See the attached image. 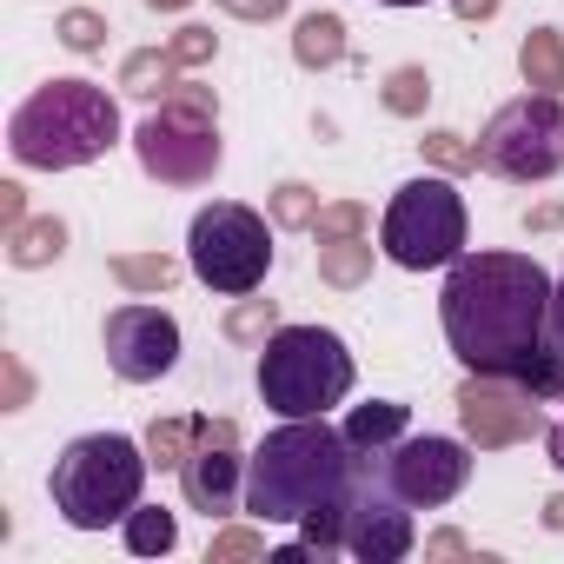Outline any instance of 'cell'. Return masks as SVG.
I'll return each mask as SVG.
<instances>
[{
	"instance_id": "obj_1",
	"label": "cell",
	"mask_w": 564,
	"mask_h": 564,
	"mask_svg": "<svg viewBox=\"0 0 564 564\" xmlns=\"http://www.w3.org/2000/svg\"><path fill=\"white\" fill-rule=\"evenodd\" d=\"M557 279L531 252H458L438 293L445 346L458 352L465 372H518L544 346V313H551Z\"/></svg>"
},
{
	"instance_id": "obj_2",
	"label": "cell",
	"mask_w": 564,
	"mask_h": 564,
	"mask_svg": "<svg viewBox=\"0 0 564 564\" xmlns=\"http://www.w3.org/2000/svg\"><path fill=\"white\" fill-rule=\"evenodd\" d=\"M359 478V452L326 419H286L246 458V511L259 524H306L326 505H346Z\"/></svg>"
},
{
	"instance_id": "obj_3",
	"label": "cell",
	"mask_w": 564,
	"mask_h": 564,
	"mask_svg": "<svg viewBox=\"0 0 564 564\" xmlns=\"http://www.w3.org/2000/svg\"><path fill=\"white\" fill-rule=\"evenodd\" d=\"M113 140H120V100L107 87H94V80H47L8 120L14 160L21 166H41V173L94 166Z\"/></svg>"
},
{
	"instance_id": "obj_4",
	"label": "cell",
	"mask_w": 564,
	"mask_h": 564,
	"mask_svg": "<svg viewBox=\"0 0 564 564\" xmlns=\"http://www.w3.org/2000/svg\"><path fill=\"white\" fill-rule=\"evenodd\" d=\"M147 445H133L127 432H87L74 438L54 471H47V491H54V511L74 524V531H107V524H127V511L140 505L147 491Z\"/></svg>"
},
{
	"instance_id": "obj_5",
	"label": "cell",
	"mask_w": 564,
	"mask_h": 564,
	"mask_svg": "<svg viewBox=\"0 0 564 564\" xmlns=\"http://www.w3.org/2000/svg\"><path fill=\"white\" fill-rule=\"evenodd\" d=\"M352 392V352L326 326H279L259 346V399L279 419H326Z\"/></svg>"
},
{
	"instance_id": "obj_6",
	"label": "cell",
	"mask_w": 564,
	"mask_h": 564,
	"mask_svg": "<svg viewBox=\"0 0 564 564\" xmlns=\"http://www.w3.org/2000/svg\"><path fill=\"white\" fill-rule=\"evenodd\" d=\"M186 265L206 293H226V300H246L265 286L272 272V226L239 206V199H213L193 213V232H186Z\"/></svg>"
},
{
	"instance_id": "obj_7",
	"label": "cell",
	"mask_w": 564,
	"mask_h": 564,
	"mask_svg": "<svg viewBox=\"0 0 564 564\" xmlns=\"http://www.w3.org/2000/svg\"><path fill=\"white\" fill-rule=\"evenodd\" d=\"M379 252L405 272H432V265H452L465 252V199L445 173H425V180H405L379 219Z\"/></svg>"
},
{
	"instance_id": "obj_8",
	"label": "cell",
	"mask_w": 564,
	"mask_h": 564,
	"mask_svg": "<svg viewBox=\"0 0 564 564\" xmlns=\"http://www.w3.org/2000/svg\"><path fill=\"white\" fill-rule=\"evenodd\" d=\"M478 166L511 180V186H538L564 166V107L557 94H524L505 100L491 113V127L478 133Z\"/></svg>"
},
{
	"instance_id": "obj_9",
	"label": "cell",
	"mask_w": 564,
	"mask_h": 564,
	"mask_svg": "<svg viewBox=\"0 0 564 564\" xmlns=\"http://www.w3.org/2000/svg\"><path fill=\"white\" fill-rule=\"evenodd\" d=\"M412 544H419L412 505L386 485L379 452H359V478H352V498H346V551L359 564H399V557H412Z\"/></svg>"
},
{
	"instance_id": "obj_10",
	"label": "cell",
	"mask_w": 564,
	"mask_h": 564,
	"mask_svg": "<svg viewBox=\"0 0 564 564\" xmlns=\"http://www.w3.org/2000/svg\"><path fill=\"white\" fill-rule=\"evenodd\" d=\"M379 471L386 485L412 505V511H432V505H452L471 478V438H399L392 452H379Z\"/></svg>"
},
{
	"instance_id": "obj_11",
	"label": "cell",
	"mask_w": 564,
	"mask_h": 564,
	"mask_svg": "<svg viewBox=\"0 0 564 564\" xmlns=\"http://www.w3.org/2000/svg\"><path fill=\"white\" fill-rule=\"evenodd\" d=\"M133 153H140V166L160 186H206L219 173V133H213V120H186L173 107H160V113H147L133 127Z\"/></svg>"
},
{
	"instance_id": "obj_12",
	"label": "cell",
	"mask_w": 564,
	"mask_h": 564,
	"mask_svg": "<svg viewBox=\"0 0 564 564\" xmlns=\"http://www.w3.org/2000/svg\"><path fill=\"white\" fill-rule=\"evenodd\" d=\"M458 425H465V438H471L478 452H498V445L538 438V432H544V412H538V399H531L518 379H505V372H471V379L458 386Z\"/></svg>"
},
{
	"instance_id": "obj_13",
	"label": "cell",
	"mask_w": 564,
	"mask_h": 564,
	"mask_svg": "<svg viewBox=\"0 0 564 564\" xmlns=\"http://www.w3.org/2000/svg\"><path fill=\"white\" fill-rule=\"evenodd\" d=\"M107 366L127 386H153L180 366V326L160 306H120L107 319Z\"/></svg>"
},
{
	"instance_id": "obj_14",
	"label": "cell",
	"mask_w": 564,
	"mask_h": 564,
	"mask_svg": "<svg viewBox=\"0 0 564 564\" xmlns=\"http://www.w3.org/2000/svg\"><path fill=\"white\" fill-rule=\"evenodd\" d=\"M180 485H186V505L206 511V518L246 511V458H239V445H226V438L193 445V458L180 465Z\"/></svg>"
},
{
	"instance_id": "obj_15",
	"label": "cell",
	"mask_w": 564,
	"mask_h": 564,
	"mask_svg": "<svg viewBox=\"0 0 564 564\" xmlns=\"http://www.w3.org/2000/svg\"><path fill=\"white\" fill-rule=\"evenodd\" d=\"M405 425H412V412L399 399H372V405H352L339 432L352 438V452H392L405 438Z\"/></svg>"
},
{
	"instance_id": "obj_16",
	"label": "cell",
	"mask_w": 564,
	"mask_h": 564,
	"mask_svg": "<svg viewBox=\"0 0 564 564\" xmlns=\"http://www.w3.org/2000/svg\"><path fill=\"white\" fill-rule=\"evenodd\" d=\"M518 74L538 94H564V34L557 28H531L524 47H518Z\"/></svg>"
},
{
	"instance_id": "obj_17",
	"label": "cell",
	"mask_w": 564,
	"mask_h": 564,
	"mask_svg": "<svg viewBox=\"0 0 564 564\" xmlns=\"http://www.w3.org/2000/svg\"><path fill=\"white\" fill-rule=\"evenodd\" d=\"M67 252V226L47 213V219H21V226H8V259L21 265V272H34V265H54Z\"/></svg>"
},
{
	"instance_id": "obj_18",
	"label": "cell",
	"mask_w": 564,
	"mask_h": 564,
	"mask_svg": "<svg viewBox=\"0 0 564 564\" xmlns=\"http://www.w3.org/2000/svg\"><path fill=\"white\" fill-rule=\"evenodd\" d=\"M319 279H326V286H366V279H372V239L366 232L319 239Z\"/></svg>"
},
{
	"instance_id": "obj_19",
	"label": "cell",
	"mask_w": 564,
	"mask_h": 564,
	"mask_svg": "<svg viewBox=\"0 0 564 564\" xmlns=\"http://www.w3.org/2000/svg\"><path fill=\"white\" fill-rule=\"evenodd\" d=\"M293 61L300 67H339L346 61V21L339 14H306L300 21V34H293Z\"/></svg>"
},
{
	"instance_id": "obj_20",
	"label": "cell",
	"mask_w": 564,
	"mask_h": 564,
	"mask_svg": "<svg viewBox=\"0 0 564 564\" xmlns=\"http://www.w3.org/2000/svg\"><path fill=\"white\" fill-rule=\"evenodd\" d=\"M173 80H180V61H173L166 47H140V54H127V67H120V87H127L133 100H166Z\"/></svg>"
},
{
	"instance_id": "obj_21",
	"label": "cell",
	"mask_w": 564,
	"mask_h": 564,
	"mask_svg": "<svg viewBox=\"0 0 564 564\" xmlns=\"http://www.w3.org/2000/svg\"><path fill=\"white\" fill-rule=\"evenodd\" d=\"M180 544V518L166 505H133L127 511V551L133 557H166Z\"/></svg>"
},
{
	"instance_id": "obj_22",
	"label": "cell",
	"mask_w": 564,
	"mask_h": 564,
	"mask_svg": "<svg viewBox=\"0 0 564 564\" xmlns=\"http://www.w3.org/2000/svg\"><path fill=\"white\" fill-rule=\"evenodd\" d=\"M113 279H120L127 293H166L173 279H180V265L166 252H113Z\"/></svg>"
},
{
	"instance_id": "obj_23",
	"label": "cell",
	"mask_w": 564,
	"mask_h": 564,
	"mask_svg": "<svg viewBox=\"0 0 564 564\" xmlns=\"http://www.w3.org/2000/svg\"><path fill=\"white\" fill-rule=\"evenodd\" d=\"M379 100H386V113L412 120V113H425V100H432V74H425V67H392Z\"/></svg>"
},
{
	"instance_id": "obj_24",
	"label": "cell",
	"mask_w": 564,
	"mask_h": 564,
	"mask_svg": "<svg viewBox=\"0 0 564 564\" xmlns=\"http://www.w3.org/2000/svg\"><path fill=\"white\" fill-rule=\"evenodd\" d=\"M279 333V306L272 300H239L232 313H226V339L232 346H265Z\"/></svg>"
},
{
	"instance_id": "obj_25",
	"label": "cell",
	"mask_w": 564,
	"mask_h": 564,
	"mask_svg": "<svg viewBox=\"0 0 564 564\" xmlns=\"http://www.w3.org/2000/svg\"><path fill=\"white\" fill-rule=\"evenodd\" d=\"M147 458H153V465H186V458H193V419H153Z\"/></svg>"
},
{
	"instance_id": "obj_26",
	"label": "cell",
	"mask_w": 564,
	"mask_h": 564,
	"mask_svg": "<svg viewBox=\"0 0 564 564\" xmlns=\"http://www.w3.org/2000/svg\"><path fill=\"white\" fill-rule=\"evenodd\" d=\"M54 34H61V47H74V54H100V47H107V21H100L94 8H67Z\"/></svg>"
},
{
	"instance_id": "obj_27",
	"label": "cell",
	"mask_w": 564,
	"mask_h": 564,
	"mask_svg": "<svg viewBox=\"0 0 564 564\" xmlns=\"http://www.w3.org/2000/svg\"><path fill=\"white\" fill-rule=\"evenodd\" d=\"M319 206H326V199H319L313 186H300V180H286V186L272 193V219H279V226H313Z\"/></svg>"
},
{
	"instance_id": "obj_28",
	"label": "cell",
	"mask_w": 564,
	"mask_h": 564,
	"mask_svg": "<svg viewBox=\"0 0 564 564\" xmlns=\"http://www.w3.org/2000/svg\"><path fill=\"white\" fill-rule=\"evenodd\" d=\"M419 147H425V160L445 166V173H471V166H478V147H465V133H445V127H438V133H425Z\"/></svg>"
},
{
	"instance_id": "obj_29",
	"label": "cell",
	"mask_w": 564,
	"mask_h": 564,
	"mask_svg": "<svg viewBox=\"0 0 564 564\" xmlns=\"http://www.w3.org/2000/svg\"><path fill=\"white\" fill-rule=\"evenodd\" d=\"M313 232H319V239L366 232V206H359V199H326V206H319V219H313Z\"/></svg>"
},
{
	"instance_id": "obj_30",
	"label": "cell",
	"mask_w": 564,
	"mask_h": 564,
	"mask_svg": "<svg viewBox=\"0 0 564 564\" xmlns=\"http://www.w3.org/2000/svg\"><path fill=\"white\" fill-rule=\"evenodd\" d=\"M206 557H213V564H246V557H272V551H265V538H259V531L232 524V531H219V538H213V551H206Z\"/></svg>"
},
{
	"instance_id": "obj_31",
	"label": "cell",
	"mask_w": 564,
	"mask_h": 564,
	"mask_svg": "<svg viewBox=\"0 0 564 564\" xmlns=\"http://www.w3.org/2000/svg\"><path fill=\"white\" fill-rule=\"evenodd\" d=\"M160 107H173V113H186V120H213V113H219V100H213V87H199V80H173Z\"/></svg>"
},
{
	"instance_id": "obj_32",
	"label": "cell",
	"mask_w": 564,
	"mask_h": 564,
	"mask_svg": "<svg viewBox=\"0 0 564 564\" xmlns=\"http://www.w3.org/2000/svg\"><path fill=\"white\" fill-rule=\"evenodd\" d=\"M213 47H219V34H213V28H180V34L166 41V54H173L180 67H206V61H213Z\"/></svg>"
},
{
	"instance_id": "obj_33",
	"label": "cell",
	"mask_w": 564,
	"mask_h": 564,
	"mask_svg": "<svg viewBox=\"0 0 564 564\" xmlns=\"http://www.w3.org/2000/svg\"><path fill=\"white\" fill-rule=\"evenodd\" d=\"M544 352L564 366V279L551 286V313H544Z\"/></svg>"
},
{
	"instance_id": "obj_34",
	"label": "cell",
	"mask_w": 564,
	"mask_h": 564,
	"mask_svg": "<svg viewBox=\"0 0 564 564\" xmlns=\"http://www.w3.org/2000/svg\"><path fill=\"white\" fill-rule=\"evenodd\" d=\"M226 14H239V21H279L286 14V0H219Z\"/></svg>"
},
{
	"instance_id": "obj_35",
	"label": "cell",
	"mask_w": 564,
	"mask_h": 564,
	"mask_svg": "<svg viewBox=\"0 0 564 564\" xmlns=\"http://www.w3.org/2000/svg\"><path fill=\"white\" fill-rule=\"evenodd\" d=\"M21 219H28V193L8 180V186H0V226H21Z\"/></svg>"
},
{
	"instance_id": "obj_36",
	"label": "cell",
	"mask_w": 564,
	"mask_h": 564,
	"mask_svg": "<svg viewBox=\"0 0 564 564\" xmlns=\"http://www.w3.org/2000/svg\"><path fill=\"white\" fill-rule=\"evenodd\" d=\"M452 8H458V21H491L505 0H452Z\"/></svg>"
},
{
	"instance_id": "obj_37",
	"label": "cell",
	"mask_w": 564,
	"mask_h": 564,
	"mask_svg": "<svg viewBox=\"0 0 564 564\" xmlns=\"http://www.w3.org/2000/svg\"><path fill=\"white\" fill-rule=\"evenodd\" d=\"M425 551H432V557H458V551H471V544H465L458 531H438V538H425Z\"/></svg>"
},
{
	"instance_id": "obj_38",
	"label": "cell",
	"mask_w": 564,
	"mask_h": 564,
	"mask_svg": "<svg viewBox=\"0 0 564 564\" xmlns=\"http://www.w3.org/2000/svg\"><path fill=\"white\" fill-rule=\"evenodd\" d=\"M557 219H564V206H551V199H544V206H531V213H524V226H538V232H544V226H557Z\"/></svg>"
},
{
	"instance_id": "obj_39",
	"label": "cell",
	"mask_w": 564,
	"mask_h": 564,
	"mask_svg": "<svg viewBox=\"0 0 564 564\" xmlns=\"http://www.w3.org/2000/svg\"><path fill=\"white\" fill-rule=\"evenodd\" d=\"M28 399V372L21 366H8V405H21Z\"/></svg>"
},
{
	"instance_id": "obj_40",
	"label": "cell",
	"mask_w": 564,
	"mask_h": 564,
	"mask_svg": "<svg viewBox=\"0 0 564 564\" xmlns=\"http://www.w3.org/2000/svg\"><path fill=\"white\" fill-rule=\"evenodd\" d=\"M544 531H564V491H557V498L544 505Z\"/></svg>"
},
{
	"instance_id": "obj_41",
	"label": "cell",
	"mask_w": 564,
	"mask_h": 564,
	"mask_svg": "<svg viewBox=\"0 0 564 564\" xmlns=\"http://www.w3.org/2000/svg\"><path fill=\"white\" fill-rule=\"evenodd\" d=\"M544 445H551V465H557V471H564V419H557V425H551V438H544Z\"/></svg>"
},
{
	"instance_id": "obj_42",
	"label": "cell",
	"mask_w": 564,
	"mask_h": 564,
	"mask_svg": "<svg viewBox=\"0 0 564 564\" xmlns=\"http://www.w3.org/2000/svg\"><path fill=\"white\" fill-rule=\"evenodd\" d=\"M147 8H160V14H180V8H193V0H147Z\"/></svg>"
},
{
	"instance_id": "obj_43",
	"label": "cell",
	"mask_w": 564,
	"mask_h": 564,
	"mask_svg": "<svg viewBox=\"0 0 564 564\" xmlns=\"http://www.w3.org/2000/svg\"><path fill=\"white\" fill-rule=\"evenodd\" d=\"M379 8H425V0H379Z\"/></svg>"
}]
</instances>
